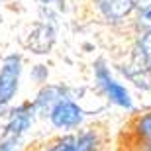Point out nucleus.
<instances>
[{
	"label": "nucleus",
	"instance_id": "20e7f679",
	"mask_svg": "<svg viewBox=\"0 0 151 151\" xmlns=\"http://www.w3.org/2000/svg\"><path fill=\"white\" fill-rule=\"evenodd\" d=\"M83 120V110L71 100H59L51 110V122L57 128H75Z\"/></svg>",
	"mask_w": 151,
	"mask_h": 151
},
{
	"label": "nucleus",
	"instance_id": "423d86ee",
	"mask_svg": "<svg viewBox=\"0 0 151 151\" xmlns=\"http://www.w3.org/2000/svg\"><path fill=\"white\" fill-rule=\"evenodd\" d=\"M102 12L112 20H120V18L128 16L134 10L135 0H98Z\"/></svg>",
	"mask_w": 151,
	"mask_h": 151
},
{
	"label": "nucleus",
	"instance_id": "0eeeda50",
	"mask_svg": "<svg viewBox=\"0 0 151 151\" xmlns=\"http://www.w3.org/2000/svg\"><path fill=\"white\" fill-rule=\"evenodd\" d=\"M137 134H139V141H141L143 151H151V114H145L139 120Z\"/></svg>",
	"mask_w": 151,
	"mask_h": 151
},
{
	"label": "nucleus",
	"instance_id": "39448f33",
	"mask_svg": "<svg viewBox=\"0 0 151 151\" xmlns=\"http://www.w3.org/2000/svg\"><path fill=\"white\" fill-rule=\"evenodd\" d=\"M96 77H98V81H100L102 88L106 90V94L110 96V100H114L116 104H120V106H126L128 108L132 102H129V94L128 90L124 88V86H120V84L114 81L110 75H108V71L102 65H98L96 67Z\"/></svg>",
	"mask_w": 151,
	"mask_h": 151
},
{
	"label": "nucleus",
	"instance_id": "f03ea898",
	"mask_svg": "<svg viewBox=\"0 0 151 151\" xmlns=\"http://www.w3.org/2000/svg\"><path fill=\"white\" fill-rule=\"evenodd\" d=\"M18 81H20V57L10 55L6 57L0 69V106L12 100V96L16 94Z\"/></svg>",
	"mask_w": 151,
	"mask_h": 151
},
{
	"label": "nucleus",
	"instance_id": "7ed1b4c3",
	"mask_svg": "<svg viewBox=\"0 0 151 151\" xmlns=\"http://www.w3.org/2000/svg\"><path fill=\"white\" fill-rule=\"evenodd\" d=\"M96 145H98L96 135L92 132H83L57 139L47 151H96Z\"/></svg>",
	"mask_w": 151,
	"mask_h": 151
},
{
	"label": "nucleus",
	"instance_id": "f257e3e1",
	"mask_svg": "<svg viewBox=\"0 0 151 151\" xmlns=\"http://www.w3.org/2000/svg\"><path fill=\"white\" fill-rule=\"evenodd\" d=\"M29 122H32V112H28V106H20L14 112L10 124L6 126V132L2 134V139H0V151H12L16 141L20 139V135L29 128Z\"/></svg>",
	"mask_w": 151,
	"mask_h": 151
},
{
	"label": "nucleus",
	"instance_id": "1a4fd4ad",
	"mask_svg": "<svg viewBox=\"0 0 151 151\" xmlns=\"http://www.w3.org/2000/svg\"><path fill=\"white\" fill-rule=\"evenodd\" d=\"M141 49H143V57L147 59V63L151 65V32H147L141 39Z\"/></svg>",
	"mask_w": 151,
	"mask_h": 151
},
{
	"label": "nucleus",
	"instance_id": "6e6552de",
	"mask_svg": "<svg viewBox=\"0 0 151 151\" xmlns=\"http://www.w3.org/2000/svg\"><path fill=\"white\" fill-rule=\"evenodd\" d=\"M135 6L139 10L141 22L151 26V0H135Z\"/></svg>",
	"mask_w": 151,
	"mask_h": 151
}]
</instances>
